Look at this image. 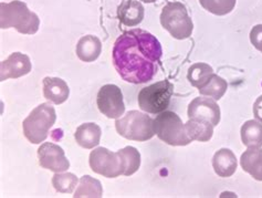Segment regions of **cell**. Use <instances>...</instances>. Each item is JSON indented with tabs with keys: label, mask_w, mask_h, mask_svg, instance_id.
Segmentation results:
<instances>
[{
	"label": "cell",
	"mask_w": 262,
	"mask_h": 198,
	"mask_svg": "<svg viewBox=\"0 0 262 198\" xmlns=\"http://www.w3.org/2000/svg\"><path fill=\"white\" fill-rule=\"evenodd\" d=\"M162 54L156 37L145 30L132 29L116 39L112 57L115 70L124 81L141 84L154 78Z\"/></svg>",
	"instance_id": "1"
},
{
	"label": "cell",
	"mask_w": 262,
	"mask_h": 198,
	"mask_svg": "<svg viewBox=\"0 0 262 198\" xmlns=\"http://www.w3.org/2000/svg\"><path fill=\"white\" fill-rule=\"evenodd\" d=\"M40 19L19 0L0 4V28H15L24 35H34L39 30Z\"/></svg>",
	"instance_id": "2"
},
{
	"label": "cell",
	"mask_w": 262,
	"mask_h": 198,
	"mask_svg": "<svg viewBox=\"0 0 262 198\" xmlns=\"http://www.w3.org/2000/svg\"><path fill=\"white\" fill-rule=\"evenodd\" d=\"M57 120V113L50 103H42L30 112L23 122L26 139L32 144H40L47 140L50 128Z\"/></svg>",
	"instance_id": "3"
},
{
	"label": "cell",
	"mask_w": 262,
	"mask_h": 198,
	"mask_svg": "<svg viewBox=\"0 0 262 198\" xmlns=\"http://www.w3.org/2000/svg\"><path fill=\"white\" fill-rule=\"evenodd\" d=\"M116 131L129 141L145 142L155 135L154 120L140 111H129L115 121Z\"/></svg>",
	"instance_id": "4"
},
{
	"label": "cell",
	"mask_w": 262,
	"mask_h": 198,
	"mask_svg": "<svg viewBox=\"0 0 262 198\" xmlns=\"http://www.w3.org/2000/svg\"><path fill=\"white\" fill-rule=\"evenodd\" d=\"M154 131L158 139L171 146H186L191 143L183 121L173 111H164L157 115Z\"/></svg>",
	"instance_id": "5"
},
{
	"label": "cell",
	"mask_w": 262,
	"mask_h": 198,
	"mask_svg": "<svg viewBox=\"0 0 262 198\" xmlns=\"http://www.w3.org/2000/svg\"><path fill=\"white\" fill-rule=\"evenodd\" d=\"M161 24L171 37L178 40L189 38L194 30V24L187 8L178 2L168 3L164 7L161 13Z\"/></svg>",
	"instance_id": "6"
},
{
	"label": "cell",
	"mask_w": 262,
	"mask_h": 198,
	"mask_svg": "<svg viewBox=\"0 0 262 198\" xmlns=\"http://www.w3.org/2000/svg\"><path fill=\"white\" fill-rule=\"evenodd\" d=\"M174 85L169 81L164 80L154 84L143 87L137 97L141 110L150 114H160L169 106Z\"/></svg>",
	"instance_id": "7"
},
{
	"label": "cell",
	"mask_w": 262,
	"mask_h": 198,
	"mask_svg": "<svg viewBox=\"0 0 262 198\" xmlns=\"http://www.w3.org/2000/svg\"><path fill=\"white\" fill-rule=\"evenodd\" d=\"M89 163L94 173L107 179H116L123 175V165L119 153L111 152L105 147H98L92 151Z\"/></svg>",
	"instance_id": "8"
},
{
	"label": "cell",
	"mask_w": 262,
	"mask_h": 198,
	"mask_svg": "<svg viewBox=\"0 0 262 198\" xmlns=\"http://www.w3.org/2000/svg\"><path fill=\"white\" fill-rule=\"evenodd\" d=\"M96 104L100 112L108 119H120L125 112L121 89L115 84L103 85L96 97Z\"/></svg>",
	"instance_id": "9"
},
{
	"label": "cell",
	"mask_w": 262,
	"mask_h": 198,
	"mask_svg": "<svg viewBox=\"0 0 262 198\" xmlns=\"http://www.w3.org/2000/svg\"><path fill=\"white\" fill-rule=\"evenodd\" d=\"M38 159L41 167L54 173L66 172L70 168V162L66 158L63 148L54 143H43L38 148Z\"/></svg>",
	"instance_id": "10"
},
{
	"label": "cell",
	"mask_w": 262,
	"mask_h": 198,
	"mask_svg": "<svg viewBox=\"0 0 262 198\" xmlns=\"http://www.w3.org/2000/svg\"><path fill=\"white\" fill-rule=\"evenodd\" d=\"M188 118L209 122L213 126L219 124L220 107L217 104L216 100L209 97H198L192 100L188 105Z\"/></svg>",
	"instance_id": "11"
},
{
	"label": "cell",
	"mask_w": 262,
	"mask_h": 198,
	"mask_svg": "<svg viewBox=\"0 0 262 198\" xmlns=\"http://www.w3.org/2000/svg\"><path fill=\"white\" fill-rule=\"evenodd\" d=\"M30 58L21 52H13L0 64V80L17 79L31 72Z\"/></svg>",
	"instance_id": "12"
},
{
	"label": "cell",
	"mask_w": 262,
	"mask_h": 198,
	"mask_svg": "<svg viewBox=\"0 0 262 198\" xmlns=\"http://www.w3.org/2000/svg\"><path fill=\"white\" fill-rule=\"evenodd\" d=\"M238 166L237 158L229 148H220L212 158V167L220 177H230L236 172Z\"/></svg>",
	"instance_id": "13"
},
{
	"label": "cell",
	"mask_w": 262,
	"mask_h": 198,
	"mask_svg": "<svg viewBox=\"0 0 262 198\" xmlns=\"http://www.w3.org/2000/svg\"><path fill=\"white\" fill-rule=\"evenodd\" d=\"M43 95L48 101L59 105L68 100L70 89L64 80L47 77L43 79Z\"/></svg>",
	"instance_id": "14"
},
{
	"label": "cell",
	"mask_w": 262,
	"mask_h": 198,
	"mask_svg": "<svg viewBox=\"0 0 262 198\" xmlns=\"http://www.w3.org/2000/svg\"><path fill=\"white\" fill-rule=\"evenodd\" d=\"M145 15V10L140 2L136 0H126L117 9V17L121 24L126 27H135L140 25Z\"/></svg>",
	"instance_id": "15"
},
{
	"label": "cell",
	"mask_w": 262,
	"mask_h": 198,
	"mask_svg": "<svg viewBox=\"0 0 262 198\" xmlns=\"http://www.w3.org/2000/svg\"><path fill=\"white\" fill-rule=\"evenodd\" d=\"M240 165L254 180L262 182V148L254 146L248 147L247 151L241 155Z\"/></svg>",
	"instance_id": "16"
},
{
	"label": "cell",
	"mask_w": 262,
	"mask_h": 198,
	"mask_svg": "<svg viewBox=\"0 0 262 198\" xmlns=\"http://www.w3.org/2000/svg\"><path fill=\"white\" fill-rule=\"evenodd\" d=\"M78 58L83 62H93L100 57L102 52L101 40L92 35L82 37L75 48Z\"/></svg>",
	"instance_id": "17"
},
{
	"label": "cell",
	"mask_w": 262,
	"mask_h": 198,
	"mask_svg": "<svg viewBox=\"0 0 262 198\" xmlns=\"http://www.w3.org/2000/svg\"><path fill=\"white\" fill-rule=\"evenodd\" d=\"M102 135L101 127L95 123H84L80 125L74 134L78 144L86 149H92L100 144Z\"/></svg>",
	"instance_id": "18"
},
{
	"label": "cell",
	"mask_w": 262,
	"mask_h": 198,
	"mask_svg": "<svg viewBox=\"0 0 262 198\" xmlns=\"http://www.w3.org/2000/svg\"><path fill=\"white\" fill-rule=\"evenodd\" d=\"M185 128L191 142H208L211 140L213 134V125L211 123L202 120L189 119L185 123Z\"/></svg>",
	"instance_id": "19"
},
{
	"label": "cell",
	"mask_w": 262,
	"mask_h": 198,
	"mask_svg": "<svg viewBox=\"0 0 262 198\" xmlns=\"http://www.w3.org/2000/svg\"><path fill=\"white\" fill-rule=\"evenodd\" d=\"M241 141L247 147L262 146V123L249 120L241 126Z\"/></svg>",
	"instance_id": "20"
},
{
	"label": "cell",
	"mask_w": 262,
	"mask_h": 198,
	"mask_svg": "<svg viewBox=\"0 0 262 198\" xmlns=\"http://www.w3.org/2000/svg\"><path fill=\"white\" fill-rule=\"evenodd\" d=\"M213 74H215V72H213V69L209 64L198 62L192 64L188 69L187 79L192 86L201 90L202 87L207 84V82L211 79Z\"/></svg>",
	"instance_id": "21"
},
{
	"label": "cell",
	"mask_w": 262,
	"mask_h": 198,
	"mask_svg": "<svg viewBox=\"0 0 262 198\" xmlns=\"http://www.w3.org/2000/svg\"><path fill=\"white\" fill-rule=\"evenodd\" d=\"M117 153H119L122 161L124 176L133 175L140 169L141 154L139 149L133 146H126L120 149V151H117Z\"/></svg>",
	"instance_id": "22"
},
{
	"label": "cell",
	"mask_w": 262,
	"mask_h": 198,
	"mask_svg": "<svg viewBox=\"0 0 262 198\" xmlns=\"http://www.w3.org/2000/svg\"><path fill=\"white\" fill-rule=\"evenodd\" d=\"M103 187L100 181L90 175H84L80 179V184L74 193V198L80 197H102Z\"/></svg>",
	"instance_id": "23"
},
{
	"label": "cell",
	"mask_w": 262,
	"mask_h": 198,
	"mask_svg": "<svg viewBox=\"0 0 262 198\" xmlns=\"http://www.w3.org/2000/svg\"><path fill=\"white\" fill-rule=\"evenodd\" d=\"M227 89H228L227 81L215 73L211 77V79L207 82V84L198 91L202 95L212 98L213 100L217 101L224 97L225 93L227 92Z\"/></svg>",
	"instance_id": "24"
},
{
	"label": "cell",
	"mask_w": 262,
	"mask_h": 198,
	"mask_svg": "<svg viewBox=\"0 0 262 198\" xmlns=\"http://www.w3.org/2000/svg\"><path fill=\"white\" fill-rule=\"evenodd\" d=\"M79 179L72 173H56L52 177V185L58 193L71 194L77 188Z\"/></svg>",
	"instance_id": "25"
},
{
	"label": "cell",
	"mask_w": 262,
	"mask_h": 198,
	"mask_svg": "<svg viewBox=\"0 0 262 198\" xmlns=\"http://www.w3.org/2000/svg\"><path fill=\"white\" fill-rule=\"evenodd\" d=\"M236 3L237 0H199V4L205 10L216 16H225L227 13H230Z\"/></svg>",
	"instance_id": "26"
},
{
	"label": "cell",
	"mask_w": 262,
	"mask_h": 198,
	"mask_svg": "<svg viewBox=\"0 0 262 198\" xmlns=\"http://www.w3.org/2000/svg\"><path fill=\"white\" fill-rule=\"evenodd\" d=\"M249 37L252 46L262 52V25L254 26L250 31Z\"/></svg>",
	"instance_id": "27"
},
{
	"label": "cell",
	"mask_w": 262,
	"mask_h": 198,
	"mask_svg": "<svg viewBox=\"0 0 262 198\" xmlns=\"http://www.w3.org/2000/svg\"><path fill=\"white\" fill-rule=\"evenodd\" d=\"M252 111L256 120L262 123V95H260V97L256 100V102L253 103Z\"/></svg>",
	"instance_id": "28"
},
{
	"label": "cell",
	"mask_w": 262,
	"mask_h": 198,
	"mask_svg": "<svg viewBox=\"0 0 262 198\" xmlns=\"http://www.w3.org/2000/svg\"><path fill=\"white\" fill-rule=\"evenodd\" d=\"M144 3H147V4H151V3H155L156 0H142Z\"/></svg>",
	"instance_id": "29"
}]
</instances>
